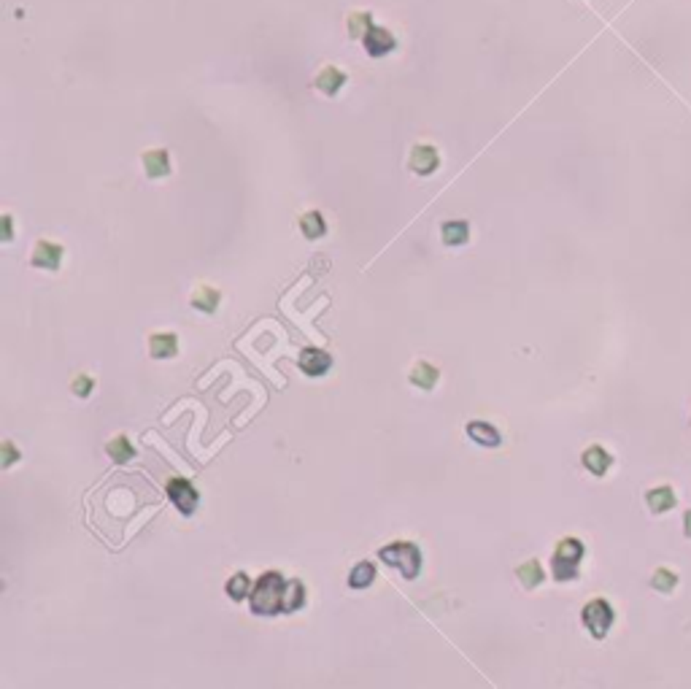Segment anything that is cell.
<instances>
[{"label": "cell", "mask_w": 691, "mask_h": 689, "mask_svg": "<svg viewBox=\"0 0 691 689\" xmlns=\"http://www.w3.org/2000/svg\"><path fill=\"white\" fill-rule=\"evenodd\" d=\"M287 584H289V581H284L281 573H275V570L265 573V576L254 584V590H251V611L259 616H273V614H278V611H284Z\"/></svg>", "instance_id": "cell-1"}, {"label": "cell", "mask_w": 691, "mask_h": 689, "mask_svg": "<svg viewBox=\"0 0 691 689\" xmlns=\"http://www.w3.org/2000/svg\"><path fill=\"white\" fill-rule=\"evenodd\" d=\"M378 557H381L386 565L397 567L405 579H416V576H419L421 551L413 546V543H408V541L389 543V546H384V549L378 551Z\"/></svg>", "instance_id": "cell-2"}, {"label": "cell", "mask_w": 691, "mask_h": 689, "mask_svg": "<svg viewBox=\"0 0 691 689\" xmlns=\"http://www.w3.org/2000/svg\"><path fill=\"white\" fill-rule=\"evenodd\" d=\"M581 557H583V543L581 541H575V538L559 541L556 551H554V560H551V565H554V579H556V581H570V579H575V576H578V563H581Z\"/></svg>", "instance_id": "cell-3"}, {"label": "cell", "mask_w": 691, "mask_h": 689, "mask_svg": "<svg viewBox=\"0 0 691 689\" xmlns=\"http://www.w3.org/2000/svg\"><path fill=\"white\" fill-rule=\"evenodd\" d=\"M583 624H586V630L592 633L594 638H605V633L611 630V624H613V608H611V603L608 600H592V603H586V608H583Z\"/></svg>", "instance_id": "cell-4"}, {"label": "cell", "mask_w": 691, "mask_h": 689, "mask_svg": "<svg viewBox=\"0 0 691 689\" xmlns=\"http://www.w3.org/2000/svg\"><path fill=\"white\" fill-rule=\"evenodd\" d=\"M168 497H171L173 506H176L184 517H189V514L198 508V490H195L187 479H171V481H168Z\"/></svg>", "instance_id": "cell-5"}, {"label": "cell", "mask_w": 691, "mask_h": 689, "mask_svg": "<svg viewBox=\"0 0 691 689\" xmlns=\"http://www.w3.org/2000/svg\"><path fill=\"white\" fill-rule=\"evenodd\" d=\"M362 41H365V49H368V54H373V57L389 54V51L395 49V38H392V33H389V30H384V27H378V25L368 27V33L362 35Z\"/></svg>", "instance_id": "cell-6"}, {"label": "cell", "mask_w": 691, "mask_h": 689, "mask_svg": "<svg viewBox=\"0 0 691 689\" xmlns=\"http://www.w3.org/2000/svg\"><path fill=\"white\" fill-rule=\"evenodd\" d=\"M411 171L419 173V176H427L432 173L438 165H441V157H438V149L435 147H416L411 151V160H408Z\"/></svg>", "instance_id": "cell-7"}, {"label": "cell", "mask_w": 691, "mask_h": 689, "mask_svg": "<svg viewBox=\"0 0 691 689\" xmlns=\"http://www.w3.org/2000/svg\"><path fill=\"white\" fill-rule=\"evenodd\" d=\"M330 365H332V357L321 349H302V354H300V368L308 376H324Z\"/></svg>", "instance_id": "cell-8"}, {"label": "cell", "mask_w": 691, "mask_h": 689, "mask_svg": "<svg viewBox=\"0 0 691 689\" xmlns=\"http://www.w3.org/2000/svg\"><path fill=\"white\" fill-rule=\"evenodd\" d=\"M60 260H62V247L49 244V241H41V244L35 247V251H33V265H35V268L57 271V268H60Z\"/></svg>", "instance_id": "cell-9"}, {"label": "cell", "mask_w": 691, "mask_h": 689, "mask_svg": "<svg viewBox=\"0 0 691 689\" xmlns=\"http://www.w3.org/2000/svg\"><path fill=\"white\" fill-rule=\"evenodd\" d=\"M468 435L472 438L475 443H481V446H500L502 443V435H500V430L492 427V424H486V422H470L468 424Z\"/></svg>", "instance_id": "cell-10"}, {"label": "cell", "mask_w": 691, "mask_h": 689, "mask_svg": "<svg viewBox=\"0 0 691 689\" xmlns=\"http://www.w3.org/2000/svg\"><path fill=\"white\" fill-rule=\"evenodd\" d=\"M144 168L151 179H162L171 173V157L165 149H154V151H146L144 154Z\"/></svg>", "instance_id": "cell-11"}, {"label": "cell", "mask_w": 691, "mask_h": 689, "mask_svg": "<svg viewBox=\"0 0 691 689\" xmlns=\"http://www.w3.org/2000/svg\"><path fill=\"white\" fill-rule=\"evenodd\" d=\"M611 463H613V457L602 446H592V449L583 451V465L592 470L594 476H605L608 468H611Z\"/></svg>", "instance_id": "cell-12"}, {"label": "cell", "mask_w": 691, "mask_h": 689, "mask_svg": "<svg viewBox=\"0 0 691 689\" xmlns=\"http://www.w3.org/2000/svg\"><path fill=\"white\" fill-rule=\"evenodd\" d=\"M343 84H346L343 71H338V68H332V65H327V68L316 76V87H319L324 95H335Z\"/></svg>", "instance_id": "cell-13"}, {"label": "cell", "mask_w": 691, "mask_h": 689, "mask_svg": "<svg viewBox=\"0 0 691 689\" xmlns=\"http://www.w3.org/2000/svg\"><path fill=\"white\" fill-rule=\"evenodd\" d=\"M441 235H443V244H448V247H462V244H468V238H470L468 222H445L443 227H441Z\"/></svg>", "instance_id": "cell-14"}, {"label": "cell", "mask_w": 691, "mask_h": 689, "mask_svg": "<svg viewBox=\"0 0 691 689\" xmlns=\"http://www.w3.org/2000/svg\"><path fill=\"white\" fill-rule=\"evenodd\" d=\"M148 351H151V357H157V360L173 357V354L178 351V338L171 335V333H165V335H154V338L148 341Z\"/></svg>", "instance_id": "cell-15"}, {"label": "cell", "mask_w": 691, "mask_h": 689, "mask_svg": "<svg viewBox=\"0 0 691 689\" xmlns=\"http://www.w3.org/2000/svg\"><path fill=\"white\" fill-rule=\"evenodd\" d=\"M411 384H416L419 390H432L438 384V368L429 363H416L411 370Z\"/></svg>", "instance_id": "cell-16"}, {"label": "cell", "mask_w": 691, "mask_h": 689, "mask_svg": "<svg viewBox=\"0 0 691 689\" xmlns=\"http://www.w3.org/2000/svg\"><path fill=\"white\" fill-rule=\"evenodd\" d=\"M300 230H302L305 238L316 241V238H321V235L327 233V222H324V217H321L319 211H308V214H302V219H300Z\"/></svg>", "instance_id": "cell-17"}, {"label": "cell", "mask_w": 691, "mask_h": 689, "mask_svg": "<svg viewBox=\"0 0 691 689\" xmlns=\"http://www.w3.org/2000/svg\"><path fill=\"white\" fill-rule=\"evenodd\" d=\"M373 579H375V565L373 563H357L354 570L348 573V587L351 590H365V587H370Z\"/></svg>", "instance_id": "cell-18"}, {"label": "cell", "mask_w": 691, "mask_h": 689, "mask_svg": "<svg viewBox=\"0 0 691 689\" xmlns=\"http://www.w3.org/2000/svg\"><path fill=\"white\" fill-rule=\"evenodd\" d=\"M645 500H648L654 514H662V511H669L675 506V492L669 487H659V490H651L645 495Z\"/></svg>", "instance_id": "cell-19"}, {"label": "cell", "mask_w": 691, "mask_h": 689, "mask_svg": "<svg viewBox=\"0 0 691 689\" xmlns=\"http://www.w3.org/2000/svg\"><path fill=\"white\" fill-rule=\"evenodd\" d=\"M302 603H305V584L302 581H289L287 584V600H284V611L287 614H292L297 608H302Z\"/></svg>", "instance_id": "cell-20"}, {"label": "cell", "mask_w": 691, "mask_h": 689, "mask_svg": "<svg viewBox=\"0 0 691 689\" xmlns=\"http://www.w3.org/2000/svg\"><path fill=\"white\" fill-rule=\"evenodd\" d=\"M518 581L524 584V587H538L540 581H543V567L538 560H529V563H524V565L518 567Z\"/></svg>", "instance_id": "cell-21"}, {"label": "cell", "mask_w": 691, "mask_h": 689, "mask_svg": "<svg viewBox=\"0 0 691 689\" xmlns=\"http://www.w3.org/2000/svg\"><path fill=\"white\" fill-rule=\"evenodd\" d=\"M192 306L200 308V311H205V314H214L216 306H219V292L211 290V287H200L198 292H195V297H192Z\"/></svg>", "instance_id": "cell-22"}, {"label": "cell", "mask_w": 691, "mask_h": 689, "mask_svg": "<svg viewBox=\"0 0 691 689\" xmlns=\"http://www.w3.org/2000/svg\"><path fill=\"white\" fill-rule=\"evenodd\" d=\"M248 590H251V581H248V576L246 573H235L230 581H227V595H230V600H244L248 595Z\"/></svg>", "instance_id": "cell-23"}, {"label": "cell", "mask_w": 691, "mask_h": 689, "mask_svg": "<svg viewBox=\"0 0 691 689\" xmlns=\"http://www.w3.org/2000/svg\"><path fill=\"white\" fill-rule=\"evenodd\" d=\"M105 449H108V454H111L117 463H127L130 457H135V449L130 446V441H127L124 435H117V438L108 443Z\"/></svg>", "instance_id": "cell-24"}, {"label": "cell", "mask_w": 691, "mask_h": 689, "mask_svg": "<svg viewBox=\"0 0 691 689\" xmlns=\"http://www.w3.org/2000/svg\"><path fill=\"white\" fill-rule=\"evenodd\" d=\"M370 25H373L370 14H351V17H348V33H351L354 38H362Z\"/></svg>", "instance_id": "cell-25"}, {"label": "cell", "mask_w": 691, "mask_h": 689, "mask_svg": "<svg viewBox=\"0 0 691 689\" xmlns=\"http://www.w3.org/2000/svg\"><path fill=\"white\" fill-rule=\"evenodd\" d=\"M675 584H678L675 573H669V570H665V567H659V570L654 573V587H656V590L669 592L672 587H675Z\"/></svg>", "instance_id": "cell-26"}, {"label": "cell", "mask_w": 691, "mask_h": 689, "mask_svg": "<svg viewBox=\"0 0 691 689\" xmlns=\"http://www.w3.org/2000/svg\"><path fill=\"white\" fill-rule=\"evenodd\" d=\"M92 387H95V384H92V379H89V376H78V379L74 381V392L78 395V397H87V395L92 392Z\"/></svg>", "instance_id": "cell-27"}, {"label": "cell", "mask_w": 691, "mask_h": 689, "mask_svg": "<svg viewBox=\"0 0 691 689\" xmlns=\"http://www.w3.org/2000/svg\"><path fill=\"white\" fill-rule=\"evenodd\" d=\"M17 457H19V454H17L14 443H8V441L3 443V468H8V465H11L14 460H17Z\"/></svg>", "instance_id": "cell-28"}, {"label": "cell", "mask_w": 691, "mask_h": 689, "mask_svg": "<svg viewBox=\"0 0 691 689\" xmlns=\"http://www.w3.org/2000/svg\"><path fill=\"white\" fill-rule=\"evenodd\" d=\"M3 227H6V241H11V217H3Z\"/></svg>", "instance_id": "cell-29"}, {"label": "cell", "mask_w": 691, "mask_h": 689, "mask_svg": "<svg viewBox=\"0 0 691 689\" xmlns=\"http://www.w3.org/2000/svg\"><path fill=\"white\" fill-rule=\"evenodd\" d=\"M683 527H686V536L691 538V511H686V517H683Z\"/></svg>", "instance_id": "cell-30"}]
</instances>
